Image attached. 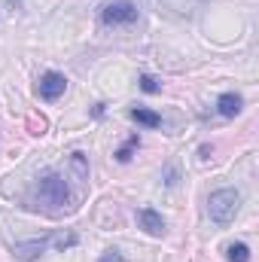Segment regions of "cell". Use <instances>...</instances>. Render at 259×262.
<instances>
[{"mask_svg":"<svg viewBox=\"0 0 259 262\" xmlns=\"http://www.w3.org/2000/svg\"><path fill=\"white\" fill-rule=\"evenodd\" d=\"M34 198H37L40 204H46V207H55V210L73 207L70 183H67V177H61V174H46V177H40V183L34 186Z\"/></svg>","mask_w":259,"mask_h":262,"instance_id":"cell-1","label":"cell"},{"mask_svg":"<svg viewBox=\"0 0 259 262\" xmlns=\"http://www.w3.org/2000/svg\"><path fill=\"white\" fill-rule=\"evenodd\" d=\"M241 207V192L238 189H217L207 198V213L217 226H229Z\"/></svg>","mask_w":259,"mask_h":262,"instance_id":"cell-2","label":"cell"},{"mask_svg":"<svg viewBox=\"0 0 259 262\" xmlns=\"http://www.w3.org/2000/svg\"><path fill=\"white\" fill-rule=\"evenodd\" d=\"M73 247L76 244V235H43V238H31V241H21V244H15V256L21 262H31L37 259V256H43L49 247Z\"/></svg>","mask_w":259,"mask_h":262,"instance_id":"cell-3","label":"cell"},{"mask_svg":"<svg viewBox=\"0 0 259 262\" xmlns=\"http://www.w3.org/2000/svg\"><path fill=\"white\" fill-rule=\"evenodd\" d=\"M101 21L107 28H122V25H134L137 21V6L131 0H110L101 6Z\"/></svg>","mask_w":259,"mask_h":262,"instance_id":"cell-4","label":"cell"},{"mask_svg":"<svg viewBox=\"0 0 259 262\" xmlns=\"http://www.w3.org/2000/svg\"><path fill=\"white\" fill-rule=\"evenodd\" d=\"M64 92H67V76L58 73V70H46L40 76V82H37V95L43 101H58Z\"/></svg>","mask_w":259,"mask_h":262,"instance_id":"cell-5","label":"cell"},{"mask_svg":"<svg viewBox=\"0 0 259 262\" xmlns=\"http://www.w3.org/2000/svg\"><path fill=\"white\" fill-rule=\"evenodd\" d=\"M137 223H140V229H143L146 235H153V238H162V235H165V220H162V213H156L153 207H140V210H137Z\"/></svg>","mask_w":259,"mask_h":262,"instance_id":"cell-6","label":"cell"},{"mask_svg":"<svg viewBox=\"0 0 259 262\" xmlns=\"http://www.w3.org/2000/svg\"><path fill=\"white\" fill-rule=\"evenodd\" d=\"M241 110H244V98H241V95H235V92H226V95H220V101H217V113H220V116H226V119H235Z\"/></svg>","mask_w":259,"mask_h":262,"instance_id":"cell-7","label":"cell"},{"mask_svg":"<svg viewBox=\"0 0 259 262\" xmlns=\"http://www.w3.org/2000/svg\"><path fill=\"white\" fill-rule=\"evenodd\" d=\"M128 116L137 122V125H146V128H162V116H159V113H153V110H146V107H131Z\"/></svg>","mask_w":259,"mask_h":262,"instance_id":"cell-8","label":"cell"},{"mask_svg":"<svg viewBox=\"0 0 259 262\" xmlns=\"http://www.w3.org/2000/svg\"><path fill=\"white\" fill-rule=\"evenodd\" d=\"M162 9H168V12H174V15H192L195 6L201 3V0H156Z\"/></svg>","mask_w":259,"mask_h":262,"instance_id":"cell-9","label":"cell"},{"mask_svg":"<svg viewBox=\"0 0 259 262\" xmlns=\"http://www.w3.org/2000/svg\"><path fill=\"white\" fill-rule=\"evenodd\" d=\"M226 259L229 262H250V247L241 244V241L238 244H229L226 247Z\"/></svg>","mask_w":259,"mask_h":262,"instance_id":"cell-10","label":"cell"},{"mask_svg":"<svg viewBox=\"0 0 259 262\" xmlns=\"http://www.w3.org/2000/svg\"><path fill=\"white\" fill-rule=\"evenodd\" d=\"M137 146H140V137H137V134H131L128 140H125V146L116 152V162H122V165H125V162H131V152H134Z\"/></svg>","mask_w":259,"mask_h":262,"instance_id":"cell-11","label":"cell"},{"mask_svg":"<svg viewBox=\"0 0 259 262\" xmlns=\"http://www.w3.org/2000/svg\"><path fill=\"white\" fill-rule=\"evenodd\" d=\"M159 89H162V85H159V79H156V76H149V73H143V76H140V92L156 95Z\"/></svg>","mask_w":259,"mask_h":262,"instance_id":"cell-12","label":"cell"},{"mask_svg":"<svg viewBox=\"0 0 259 262\" xmlns=\"http://www.w3.org/2000/svg\"><path fill=\"white\" fill-rule=\"evenodd\" d=\"M98 262H125V259H122V253H119V250H107Z\"/></svg>","mask_w":259,"mask_h":262,"instance_id":"cell-13","label":"cell"},{"mask_svg":"<svg viewBox=\"0 0 259 262\" xmlns=\"http://www.w3.org/2000/svg\"><path fill=\"white\" fill-rule=\"evenodd\" d=\"M9 3H12V6H15V9H18V6H21V0H9Z\"/></svg>","mask_w":259,"mask_h":262,"instance_id":"cell-14","label":"cell"}]
</instances>
